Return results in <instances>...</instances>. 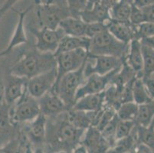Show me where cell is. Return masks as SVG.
<instances>
[{"instance_id": "11", "label": "cell", "mask_w": 154, "mask_h": 153, "mask_svg": "<svg viewBox=\"0 0 154 153\" xmlns=\"http://www.w3.org/2000/svg\"><path fill=\"white\" fill-rule=\"evenodd\" d=\"M88 57L94 60V64H91L87 59L84 71L86 78L91 74L106 75L120 68L124 61V59L110 56H94L88 54Z\"/></svg>"}, {"instance_id": "18", "label": "cell", "mask_w": 154, "mask_h": 153, "mask_svg": "<svg viewBox=\"0 0 154 153\" xmlns=\"http://www.w3.org/2000/svg\"><path fill=\"white\" fill-rule=\"evenodd\" d=\"M47 118L40 114L32 121L26 130L28 139L35 145H41L45 142L47 130Z\"/></svg>"}, {"instance_id": "9", "label": "cell", "mask_w": 154, "mask_h": 153, "mask_svg": "<svg viewBox=\"0 0 154 153\" xmlns=\"http://www.w3.org/2000/svg\"><path fill=\"white\" fill-rule=\"evenodd\" d=\"M113 2L107 1H88L86 8L78 15L85 23H107L111 20L110 9Z\"/></svg>"}, {"instance_id": "42", "label": "cell", "mask_w": 154, "mask_h": 153, "mask_svg": "<svg viewBox=\"0 0 154 153\" xmlns=\"http://www.w3.org/2000/svg\"><path fill=\"white\" fill-rule=\"evenodd\" d=\"M134 151H130V152H127V153H134Z\"/></svg>"}, {"instance_id": "2", "label": "cell", "mask_w": 154, "mask_h": 153, "mask_svg": "<svg viewBox=\"0 0 154 153\" xmlns=\"http://www.w3.org/2000/svg\"><path fill=\"white\" fill-rule=\"evenodd\" d=\"M54 119L58 120L54 123H47L45 140L52 146L61 148V151H67V149H71L73 151L80 145L85 130L73 126L63 120L61 116Z\"/></svg>"}, {"instance_id": "7", "label": "cell", "mask_w": 154, "mask_h": 153, "mask_svg": "<svg viewBox=\"0 0 154 153\" xmlns=\"http://www.w3.org/2000/svg\"><path fill=\"white\" fill-rule=\"evenodd\" d=\"M29 29L36 38L35 47L40 52L54 54L58 49L60 41L65 36L60 28L53 30L47 28L36 29L35 27L30 26Z\"/></svg>"}, {"instance_id": "15", "label": "cell", "mask_w": 154, "mask_h": 153, "mask_svg": "<svg viewBox=\"0 0 154 153\" xmlns=\"http://www.w3.org/2000/svg\"><path fill=\"white\" fill-rule=\"evenodd\" d=\"M82 145L85 146L88 153H106L110 147L100 132L92 126L85 130Z\"/></svg>"}, {"instance_id": "25", "label": "cell", "mask_w": 154, "mask_h": 153, "mask_svg": "<svg viewBox=\"0 0 154 153\" xmlns=\"http://www.w3.org/2000/svg\"><path fill=\"white\" fill-rule=\"evenodd\" d=\"M132 93L134 102L137 105L147 103L152 100L144 84L143 78L137 77L134 79L132 84Z\"/></svg>"}, {"instance_id": "32", "label": "cell", "mask_w": 154, "mask_h": 153, "mask_svg": "<svg viewBox=\"0 0 154 153\" xmlns=\"http://www.w3.org/2000/svg\"><path fill=\"white\" fill-rule=\"evenodd\" d=\"M135 38L141 39L154 37V23L144 22L141 25L134 27Z\"/></svg>"}, {"instance_id": "36", "label": "cell", "mask_w": 154, "mask_h": 153, "mask_svg": "<svg viewBox=\"0 0 154 153\" xmlns=\"http://www.w3.org/2000/svg\"><path fill=\"white\" fill-rule=\"evenodd\" d=\"M146 22L154 23V3L148 5L143 8H141Z\"/></svg>"}, {"instance_id": "16", "label": "cell", "mask_w": 154, "mask_h": 153, "mask_svg": "<svg viewBox=\"0 0 154 153\" xmlns=\"http://www.w3.org/2000/svg\"><path fill=\"white\" fill-rule=\"evenodd\" d=\"M124 62L136 73L137 77L143 78L142 44L139 39L134 38L130 42Z\"/></svg>"}, {"instance_id": "38", "label": "cell", "mask_w": 154, "mask_h": 153, "mask_svg": "<svg viewBox=\"0 0 154 153\" xmlns=\"http://www.w3.org/2000/svg\"><path fill=\"white\" fill-rule=\"evenodd\" d=\"M134 151V153H154L153 150L143 144H137Z\"/></svg>"}, {"instance_id": "6", "label": "cell", "mask_w": 154, "mask_h": 153, "mask_svg": "<svg viewBox=\"0 0 154 153\" xmlns=\"http://www.w3.org/2000/svg\"><path fill=\"white\" fill-rule=\"evenodd\" d=\"M71 16L68 4L42 3L38 5L37 17L41 28L55 30L63 19Z\"/></svg>"}, {"instance_id": "21", "label": "cell", "mask_w": 154, "mask_h": 153, "mask_svg": "<svg viewBox=\"0 0 154 153\" xmlns=\"http://www.w3.org/2000/svg\"><path fill=\"white\" fill-rule=\"evenodd\" d=\"M90 44L91 39L87 37L77 38L65 35L60 41L58 49L54 55H58L61 53L69 52L78 49H84L88 53Z\"/></svg>"}, {"instance_id": "8", "label": "cell", "mask_w": 154, "mask_h": 153, "mask_svg": "<svg viewBox=\"0 0 154 153\" xmlns=\"http://www.w3.org/2000/svg\"><path fill=\"white\" fill-rule=\"evenodd\" d=\"M88 56V53L84 49H78L55 55L58 73L56 83H58V81L65 74L81 68L86 62Z\"/></svg>"}, {"instance_id": "28", "label": "cell", "mask_w": 154, "mask_h": 153, "mask_svg": "<svg viewBox=\"0 0 154 153\" xmlns=\"http://www.w3.org/2000/svg\"><path fill=\"white\" fill-rule=\"evenodd\" d=\"M143 54V78H149L154 75V49L142 44Z\"/></svg>"}, {"instance_id": "40", "label": "cell", "mask_w": 154, "mask_h": 153, "mask_svg": "<svg viewBox=\"0 0 154 153\" xmlns=\"http://www.w3.org/2000/svg\"><path fill=\"white\" fill-rule=\"evenodd\" d=\"M72 153H88V151H87L86 148H85L84 145L80 144L79 145H78L75 149L73 150Z\"/></svg>"}, {"instance_id": "34", "label": "cell", "mask_w": 154, "mask_h": 153, "mask_svg": "<svg viewBox=\"0 0 154 153\" xmlns=\"http://www.w3.org/2000/svg\"><path fill=\"white\" fill-rule=\"evenodd\" d=\"M144 22H146V21L142 10L140 8L136 7L132 2L131 17H130V24L132 25L133 27H136V26H138V25H141Z\"/></svg>"}, {"instance_id": "3", "label": "cell", "mask_w": 154, "mask_h": 153, "mask_svg": "<svg viewBox=\"0 0 154 153\" xmlns=\"http://www.w3.org/2000/svg\"><path fill=\"white\" fill-rule=\"evenodd\" d=\"M129 44L119 41L107 30L91 39L88 54L94 56H110L125 59Z\"/></svg>"}, {"instance_id": "1", "label": "cell", "mask_w": 154, "mask_h": 153, "mask_svg": "<svg viewBox=\"0 0 154 153\" xmlns=\"http://www.w3.org/2000/svg\"><path fill=\"white\" fill-rule=\"evenodd\" d=\"M57 67L54 54L40 52L36 49L27 51L15 63L10 70V74L25 78L27 80Z\"/></svg>"}, {"instance_id": "37", "label": "cell", "mask_w": 154, "mask_h": 153, "mask_svg": "<svg viewBox=\"0 0 154 153\" xmlns=\"http://www.w3.org/2000/svg\"><path fill=\"white\" fill-rule=\"evenodd\" d=\"M143 80L144 84H145L146 89H147L148 92H149V96H151L152 99H154V78H143Z\"/></svg>"}, {"instance_id": "13", "label": "cell", "mask_w": 154, "mask_h": 153, "mask_svg": "<svg viewBox=\"0 0 154 153\" xmlns=\"http://www.w3.org/2000/svg\"><path fill=\"white\" fill-rule=\"evenodd\" d=\"M29 80L25 78L9 74L7 76L4 87V102L8 106H12L22 97L27 91Z\"/></svg>"}, {"instance_id": "30", "label": "cell", "mask_w": 154, "mask_h": 153, "mask_svg": "<svg viewBox=\"0 0 154 153\" xmlns=\"http://www.w3.org/2000/svg\"><path fill=\"white\" fill-rule=\"evenodd\" d=\"M118 121L119 119L117 116V113H116L115 116L113 118V120L110 123H107L104 126V128L100 131L103 138L109 143L110 146H112L113 145V143L116 142V129H117Z\"/></svg>"}, {"instance_id": "12", "label": "cell", "mask_w": 154, "mask_h": 153, "mask_svg": "<svg viewBox=\"0 0 154 153\" xmlns=\"http://www.w3.org/2000/svg\"><path fill=\"white\" fill-rule=\"evenodd\" d=\"M120 68L112 71L106 75L91 74L88 77L83 85L77 91L75 95V102L88 95L97 94L103 92L109 86L113 76L120 71Z\"/></svg>"}, {"instance_id": "22", "label": "cell", "mask_w": 154, "mask_h": 153, "mask_svg": "<svg viewBox=\"0 0 154 153\" xmlns=\"http://www.w3.org/2000/svg\"><path fill=\"white\" fill-rule=\"evenodd\" d=\"M87 24L82 19L69 16L63 19L58 28L63 31L64 35L71 37H85Z\"/></svg>"}, {"instance_id": "41", "label": "cell", "mask_w": 154, "mask_h": 153, "mask_svg": "<svg viewBox=\"0 0 154 153\" xmlns=\"http://www.w3.org/2000/svg\"><path fill=\"white\" fill-rule=\"evenodd\" d=\"M32 153H47V152H46L42 148L38 146L37 148H35L34 150H33V151H32Z\"/></svg>"}, {"instance_id": "5", "label": "cell", "mask_w": 154, "mask_h": 153, "mask_svg": "<svg viewBox=\"0 0 154 153\" xmlns=\"http://www.w3.org/2000/svg\"><path fill=\"white\" fill-rule=\"evenodd\" d=\"M9 109V119L12 125L31 123L41 114L38 100L32 97L26 91L17 103Z\"/></svg>"}, {"instance_id": "31", "label": "cell", "mask_w": 154, "mask_h": 153, "mask_svg": "<svg viewBox=\"0 0 154 153\" xmlns=\"http://www.w3.org/2000/svg\"><path fill=\"white\" fill-rule=\"evenodd\" d=\"M135 126L136 123L134 121H124L119 120L116 129V140L129 136L133 133Z\"/></svg>"}, {"instance_id": "27", "label": "cell", "mask_w": 154, "mask_h": 153, "mask_svg": "<svg viewBox=\"0 0 154 153\" xmlns=\"http://www.w3.org/2000/svg\"><path fill=\"white\" fill-rule=\"evenodd\" d=\"M135 129V128H134ZM137 145L134 130L131 135L126 138L116 140L113 145L108 148L106 153H127L134 151Z\"/></svg>"}, {"instance_id": "35", "label": "cell", "mask_w": 154, "mask_h": 153, "mask_svg": "<svg viewBox=\"0 0 154 153\" xmlns=\"http://www.w3.org/2000/svg\"><path fill=\"white\" fill-rule=\"evenodd\" d=\"M21 142L14 139L0 146V153H21Z\"/></svg>"}, {"instance_id": "14", "label": "cell", "mask_w": 154, "mask_h": 153, "mask_svg": "<svg viewBox=\"0 0 154 153\" xmlns=\"http://www.w3.org/2000/svg\"><path fill=\"white\" fill-rule=\"evenodd\" d=\"M38 100L41 113L46 118L54 119L68 110L62 99L52 90L45 93Z\"/></svg>"}, {"instance_id": "24", "label": "cell", "mask_w": 154, "mask_h": 153, "mask_svg": "<svg viewBox=\"0 0 154 153\" xmlns=\"http://www.w3.org/2000/svg\"><path fill=\"white\" fill-rule=\"evenodd\" d=\"M137 144L146 145L154 151V118L149 126H136L134 129Z\"/></svg>"}, {"instance_id": "17", "label": "cell", "mask_w": 154, "mask_h": 153, "mask_svg": "<svg viewBox=\"0 0 154 153\" xmlns=\"http://www.w3.org/2000/svg\"><path fill=\"white\" fill-rule=\"evenodd\" d=\"M31 7L25 9V11L22 12H16L19 15V22H18L17 25L15 27V31H14L13 35L9 41V44L7 46L6 48L0 52V57L9 54L11 51H12L15 47L19 46V44H26L29 42V40L26 36V32H25V28H24V22H25V18H26V14L30 10Z\"/></svg>"}, {"instance_id": "19", "label": "cell", "mask_w": 154, "mask_h": 153, "mask_svg": "<svg viewBox=\"0 0 154 153\" xmlns=\"http://www.w3.org/2000/svg\"><path fill=\"white\" fill-rule=\"evenodd\" d=\"M105 106L104 91L97 94H91L76 101L71 109L84 112H97L103 109Z\"/></svg>"}, {"instance_id": "39", "label": "cell", "mask_w": 154, "mask_h": 153, "mask_svg": "<svg viewBox=\"0 0 154 153\" xmlns=\"http://www.w3.org/2000/svg\"><path fill=\"white\" fill-rule=\"evenodd\" d=\"M140 41L141 44H145V45H147L149 47H152V49H154V37L152 38H143L141 39Z\"/></svg>"}, {"instance_id": "4", "label": "cell", "mask_w": 154, "mask_h": 153, "mask_svg": "<svg viewBox=\"0 0 154 153\" xmlns=\"http://www.w3.org/2000/svg\"><path fill=\"white\" fill-rule=\"evenodd\" d=\"M85 64L86 62L77 71L63 76L58 83H56L52 89L53 92L58 95L68 109H71L75 104L77 91L83 85L86 80L84 73Z\"/></svg>"}, {"instance_id": "10", "label": "cell", "mask_w": 154, "mask_h": 153, "mask_svg": "<svg viewBox=\"0 0 154 153\" xmlns=\"http://www.w3.org/2000/svg\"><path fill=\"white\" fill-rule=\"evenodd\" d=\"M58 77L57 67L48 72L31 78L27 83V92L31 96L39 99L52 90Z\"/></svg>"}, {"instance_id": "33", "label": "cell", "mask_w": 154, "mask_h": 153, "mask_svg": "<svg viewBox=\"0 0 154 153\" xmlns=\"http://www.w3.org/2000/svg\"><path fill=\"white\" fill-rule=\"evenodd\" d=\"M105 30H107V25L104 23L97 22V23L87 24L85 37L91 39L92 38L97 35L98 34L101 33Z\"/></svg>"}, {"instance_id": "23", "label": "cell", "mask_w": 154, "mask_h": 153, "mask_svg": "<svg viewBox=\"0 0 154 153\" xmlns=\"http://www.w3.org/2000/svg\"><path fill=\"white\" fill-rule=\"evenodd\" d=\"M110 9L111 20L114 22L130 24L132 2L131 1H118L113 2Z\"/></svg>"}, {"instance_id": "20", "label": "cell", "mask_w": 154, "mask_h": 153, "mask_svg": "<svg viewBox=\"0 0 154 153\" xmlns=\"http://www.w3.org/2000/svg\"><path fill=\"white\" fill-rule=\"evenodd\" d=\"M107 31L119 41L125 44H129L135 38L134 27L131 24L110 20L107 25Z\"/></svg>"}, {"instance_id": "29", "label": "cell", "mask_w": 154, "mask_h": 153, "mask_svg": "<svg viewBox=\"0 0 154 153\" xmlns=\"http://www.w3.org/2000/svg\"><path fill=\"white\" fill-rule=\"evenodd\" d=\"M138 106L134 102L123 103L117 108L116 113L120 120L124 121H134L138 112Z\"/></svg>"}, {"instance_id": "26", "label": "cell", "mask_w": 154, "mask_h": 153, "mask_svg": "<svg viewBox=\"0 0 154 153\" xmlns=\"http://www.w3.org/2000/svg\"><path fill=\"white\" fill-rule=\"evenodd\" d=\"M154 118V99L147 103L139 105L138 112L135 122L136 126H149Z\"/></svg>"}]
</instances>
